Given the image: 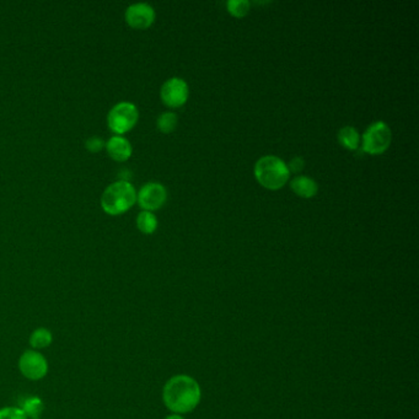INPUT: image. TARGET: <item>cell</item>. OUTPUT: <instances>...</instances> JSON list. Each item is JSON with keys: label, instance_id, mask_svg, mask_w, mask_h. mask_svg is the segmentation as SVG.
I'll use <instances>...</instances> for the list:
<instances>
[{"label": "cell", "instance_id": "obj_20", "mask_svg": "<svg viewBox=\"0 0 419 419\" xmlns=\"http://www.w3.org/2000/svg\"><path fill=\"white\" fill-rule=\"evenodd\" d=\"M304 166H305V161H304L303 158L297 156V158H294V159L290 161V164L288 166V169H289V171H293V172H299V171L303 170Z\"/></svg>", "mask_w": 419, "mask_h": 419}, {"label": "cell", "instance_id": "obj_14", "mask_svg": "<svg viewBox=\"0 0 419 419\" xmlns=\"http://www.w3.org/2000/svg\"><path fill=\"white\" fill-rule=\"evenodd\" d=\"M54 342V334L46 327H38L30 336V345L33 350H44Z\"/></svg>", "mask_w": 419, "mask_h": 419}, {"label": "cell", "instance_id": "obj_17", "mask_svg": "<svg viewBox=\"0 0 419 419\" xmlns=\"http://www.w3.org/2000/svg\"><path fill=\"white\" fill-rule=\"evenodd\" d=\"M227 8L229 13L235 17H244L249 14L251 3L247 0H229Z\"/></svg>", "mask_w": 419, "mask_h": 419}, {"label": "cell", "instance_id": "obj_4", "mask_svg": "<svg viewBox=\"0 0 419 419\" xmlns=\"http://www.w3.org/2000/svg\"><path fill=\"white\" fill-rule=\"evenodd\" d=\"M139 112L132 102H118L107 115V126L117 135L129 132L138 122Z\"/></svg>", "mask_w": 419, "mask_h": 419}, {"label": "cell", "instance_id": "obj_12", "mask_svg": "<svg viewBox=\"0 0 419 419\" xmlns=\"http://www.w3.org/2000/svg\"><path fill=\"white\" fill-rule=\"evenodd\" d=\"M19 407L26 414L27 418L38 419L42 416L44 404L38 396H27L22 398Z\"/></svg>", "mask_w": 419, "mask_h": 419}, {"label": "cell", "instance_id": "obj_1", "mask_svg": "<svg viewBox=\"0 0 419 419\" xmlns=\"http://www.w3.org/2000/svg\"><path fill=\"white\" fill-rule=\"evenodd\" d=\"M164 404L176 414L190 413L201 401V388L193 377L175 375L167 380L163 390Z\"/></svg>", "mask_w": 419, "mask_h": 419}, {"label": "cell", "instance_id": "obj_5", "mask_svg": "<svg viewBox=\"0 0 419 419\" xmlns=\"http://www.w3.org/2000/svg\"><path fill=\"white\" fill-rule=\"evenodd\" d=\"M393 140V133L388 124L377 121L366 128L363 134V150L370 155H379L388 150Z\"/></svg>", "mask_w": 419, "mask_h": 419}, {"label": "cell", "instance_id": "obj_9", "mask_svg": "<svg viewBox=\"0 0 419 419\" xmlns=\"http://www.w3.org/2000/svg\"><path fill=\"white\" fill-rule=\"evenodd\" d=\"M154 8L147 3H135L128 6L124 13L126 22L137 30H145L155 22Z\"/></svg>", "mask_w": 419, "mask_h": 419}, {"label": "cell", "instance_id": "obj_2", "mask_svg": "<svg viewBox=\"0 0 419 419\" xmlns=\"http://www.w3.org/2000/svg\"><path fill=\"white\" fill-rule=\"evenodd\" d=\"M255 177L261 186L277 191L287 183L290 171L281 158L276 155H265L256 163Z\"/></svg>", "mask_w": 419, "mask_h": 419}, {"label": "cell", "instance_id": "obj_6", "mask_svg": "<svg viewBox=\"0 0 419 419\" xmlns=\"http://www.w3.org/2000/svg\"><path fill=\"white\" fill-rule=\"evenodd\" d=\"M19 370L28 380L38 381L47 375V359L38 350H25L19 358Z\"/></svg>", "mask_w": 419, "mask_h": 419}, {"label": "cell", "instance_id": "obj_3", "mask_svg": "<svg viewBox=\"0 0 419 419\" xmlns=\"http://www.w3.org/2000/svg\"><path fill=\"white\" fill-rule=\"evenodd\" d=\"M137 202V192L129 181L120 180L106 187L101 196L104 212L120 215L127 212Z\"/></svg>", "mask_w": 419, "mask_h": 419}, {"label": "cell", "instance_id": "obj_10", "mask_svg": "<svg viewBox=\"0 0 419 419\" xmlns=\"http://www.w3.org/2000/svg\"><path fill=\"white\" fill-rule=\"evenodd\" d=\"M105 148H106L110 158L118 163L127 161L131 158L133 151L132 144L129 143V140L122 135L111 137L105 144Z\"/></svg>", "mask_w": 419, "mask_h": 419}, {"label": "cell", "instance_id": "obj_13", "mask_svg": "<svg viewBox=\"0 0 419 419\" xmlns=\"http://www.w3.org/2000/svg\"><path fill=\"white\" fill-rule=\"evenodd\" d=\"M337 138H338L340 145H343L348 150H356L359 148L361 135H359V133H358L356 128L352 127V126H345V127L340 128Z\"/></svg>", "mask_w": 419, "mask_h": 419}, {"label": "cell", "instance_id": "obj_19", "mask_svg": "<svg viewBox=\"0 0 419 419\" xmlns=\"http://www.w3.org/2000/svg\"><path fill=\"white\" fill-rule=\"evenodd\" d=\"M105 148V142L100 137H91L86 140V149L92 153H97Z\"/></svg>", "mask_w": 419, "mask_h": 419}, {"label": "cell", "instance_id": "obj_16", "mask_svg": "<svg viewBox=\"0 0 419 419\" xmlns=\"http://www.w3.org/2000/svg\"><path fill=\"white\" fill-rule=\"evenodd\" d=\"M177 122H179V118L177 115L174 112H164L158 117V121H156V126L160 132L163 133H171L175 131L177 127Z\"/></svg>", "mask_w": 419, "mask_h": 419}, {"label": "cell", "instance_id": "obj_15", "mask_svg": "<svg viewBox=\"0 0 419 419\" xmlns=\"http://www.w3.org/2000/svg\"><path fill=\"white\" fill-rule=\"evenodd\" d=\"M137 228L142 233L150 235L158 229V219L153 213L143 211V212L139 213L138 217H137Z\"/></svg>", "mask_w": 419, "mask_h": 419}, {"label": "cell", "instance_id": "obj_21", "mask_svg": "<svg viewBox=\"0 0 419 419\" xmlns=\"http://www.w3.org/2000/svg\"><path fill=\"white\" fill-rule=\"evenodd\" d=\"M165 419H185L183 417H181L180 414H171V416H167Z\"/></svg>", "mask_w": 419, "mask_h": 419}, {"label": "cell", "instance_id": "obj_18", "mask_svg": "<svg viewBox=\"0 0 419 419\" xmlns=\"http://www.w3.org/2000/svg\"><path fill=\"white\" fill-rule=\"evenodd\" d=\"M0 419H28L20 407H4L0 409Z\"/></svg>", "mask_w": 419, "mask_h": 419}, {"label": "cell", "instance_id": "obj_11", "mask_svg": "<svg viewBox=\"0 0 419 419\" xmlns=\"http://www.w3.org/2000/svg\"><path fill=\"white\" fill-rule=\"evenodd\" d=\"M290 188L297 196L302 198H313L318 192L316 181L309 176H297L290 182Z\"/></svg>", "mask_w": 419, "mask_h": 419}, {"label": "cell", "instance_id": "obj_8", "mask_svg": "<svg viewBox=\"0 0 419 419\" xmlns=\"http://www.w3.org/2000/svg\"><path fill=\"white\" fill-rule=\"evenodd\" d=\"M167 199V191L161 183L149 182L139 190L137 201L143 211L153 212L164 206Z\"/></svg>", "mask_w": 419, "mask_h": 419}, {"label": "cell", "instance_id": "obj_7", "mask_svg": "<svg viewBox=\"0 0 419 419\" xmlns=\"http://www.w3.org/2000/svg\"><path fill=\"white\" fill-rule=\"evenodd\" d=\"M190 95L188 85L186 81L181 78H171L166 80L161 90H160V97L166 106L177 108V107L183 106L187 102Z\"/></svg>", "mask_w": 419, "mask_h": 419}]
</instances>
